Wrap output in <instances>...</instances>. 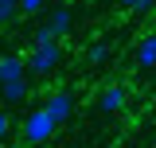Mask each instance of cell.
<instances>
[{"label": "cell", "mask_w": 156, "mask_h": 148, "mask_svg": "<svg viewBox=\"0 0 156 148\" xmlns=\"http://www.w3.org/2000/svg\"><path fill=\"white\" fill-rule=\"evenodd\" d=\"M55 129H58V121L43 109V105L23 117V140H27V144H47V140L55 136Z\"/></svg>", "instance_id": "1"}, {"label": "cell", "mask_w": 156, "mask_h": 148, "mask_svg": "<svg viewBox=\"0 0 156 148\" xmlns=\"http://www.w3.org/2000/svg\"><path fill=\"white\" fill-rule=\"evenodd\" d=\"M58 58H62V47L58 43H47V47H35L31 58H27V70L31 74H51L58 66Z\"/></svg>", "instance_id": "2"}, {"label": "cell", "mask_w": 156, "mask_h": 148, "mask_svg": "<svg viewBox=\"0 0 156 148\" xmlns=\"http://www.w3.org/2000/svg\"><path fill=\"white\" fill-rule=\"evenodd\" d=\"M125 101H129V90H125L121 82H109L105 90L98 93V109H101V113H121Z\"/></svg>", "instance_id": "3"}, {"label": "cell", "mask_w": 156, "mask_h": 148, "mask_svg": "<svg viewBox=\"0 0 156 148\" xmlns=\"http://www.w3.org/2000/svg\"><path fill=\"white\" fill-rule=\"evenodd\" d=\"M43 109H47L58 125H62V121H70V113H74V97H70L66 90H55L47 101H43Z\"/></svg>", "instance_id": "4"}, {"label": "cell", "mask_w": 156, "mask_h": 148, "mask_svg": "<svg viewBox=\"0 0 156 148\" xmlns=\"http://www.w3.org/2000/svg\"><path fill=\"white\" fill-rule=\"evenodd\" d=\"M23 70H27V58L4 55V58H0V86H4V82H20V78H23Z\"/></svg>", "instance_id": "5"}, {"label": "cell", "mask_w": 156, "mask_h": 148, "mask_svg": "<svg viewBox=\"0 0 156 148\" xmlns=\"http://www.w3.org/2000/svg\"><path fill=\"white\" fill-rule=\"evenodd\" d=\"M47 27H51L58 39H62V35H70V27H74V16H70V8H66V4H58L55 12L47 16Z\"/></svg>", "instance_id": "6"}, {"label": "cell", "mask_w": 156, "mask_h": 148, "mask_svg": "<svg viewBox=\"0 0 156 148\" xmlns=\"http://www.w3.org/2000/svg\"><path fill=\"white\" fill-rule=\"evenodd\" d=\"M136 66H140V70H152L156 66V31L136 43Z\"/></svg>", "instance_id": "7"}, {"label": "cell", "mask_w": 156, "mask_h": 148, "mask_svg": "<svg viewBox=\"0 0 156 148\" xmlns=\"http://www.w3.org/2000/svg\"><path fill=\"white\" fill-rule=\"evenodd\" d=\"M23 97H27V82H23V78H20V82H4V86H0V101H4V105H20Z\"/></svg>", "instance_id": "8"}, {"label": "cell", "mask_w": 156, "mask_h": 148, "mask_svg": "<svg viewBox=\"0 0 156 148\" xmlns=\"http://www.w3.org/2000/svg\"><path fill=\"white\" fill-rule=\"evenodd\" d=\"M47 43H58V35L47 27V23H39L35 27V47H47Z\"/></svg>", "instance_id": "9"}, {"label": "cell", "mask_w": 156, "mask_h": 148, "mask_svg": "<svg viewBox=\"0 0 156 148\" xmlns=\"http://www.w3.org/2000/svg\"><path fill=\"white\" fill-rule=\"evenodd\" d=\"M16 12H20V0H0V23H8Z\"/></svg>", "instance_id": "10"}, {"label": "cell", "mask_w": 156, "mask_h": 148, "mask_svg": "<svg viewBox=\"0 0 156 148\" xmlns=\"http://www.w3.org/2000/svg\"><path fill=\"white\" fill-rule=\"evenodd\" d=\"M105 55H109V47H105V43H94V47H90V62H105Z\"/></svg>", "instance_id": "11"}, {"label": "cell", "mask_w": 156, "mask_h": 148, "mask_svg": "<svg viewBox=\"0 0 156 148\" xmlns=\"http://www.w3.org/2000/svg\"><path fill=\"white\" fill-rule=\"evenodd\" d=\"M43 4H47V0H20V12H23V16H35Z\"/></svg>", "instance_id": "12"}, {"label": "cell", "mask_w": 156, "mask_h": 148, "mask_svg": "<svg viewBox=\"0 0 156 148\" xmlns=\"http://www.w3.org/2000/svg\"><path fill=\"white\" fill-rule=\"evenodd\" d=\"M152 8H156V0H136V4H133V12H136V16H144V12H152Z\"/></svg>", "instance_id": "13"}, {"label": "cell", "mask_w": 156, "mask_h": 148, "mask_svg": "<svg viewBox=\"0 0 156 148\" xmlns=\"http://www.w3.org/2000/svg\"><path fill=\"white\" fill-rule=\"evenodd\" d=\"M8 132V113H4V101H0V136Z\"/></svg>", "instance_id": "14"}, {"label": "cell", "mask_w": 156, "mask_h": 148, "mask_svg": "<svg viewBox=\"0 0 156 148\" xmlns=\"http://www.w3.org/2000/svg\"><path fill=\"white\" fill-rule=\"evenodd\" d=\"M117 4H121V8H133V4H136V0H117Z\"/></svg>", "instance_id": "15"}, {"label": "cell", "mask_w": 156, "mask_h": 148, "mask_svg": "<svg viewBox=\"0 0 156 148\" xmlns=\"http://www.w3.org/2000/svg\"><path fill=\"white\" fill-rule=\"evenodd\" d=\"M16 148H20V144H16Z\"/></svg>", "instance_id": "16"}]
</instances>
